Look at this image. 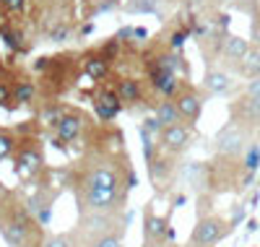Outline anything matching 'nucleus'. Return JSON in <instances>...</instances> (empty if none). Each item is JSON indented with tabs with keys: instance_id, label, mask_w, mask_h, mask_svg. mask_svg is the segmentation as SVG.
<instances>
[{
	"instance_id": "12",
	"label": "nucleus",
	"mask_w": 260,
	"mask_h": 247,
	"mask_svg": "<svg viewBox=\"0 0 260 247\" xmlns=\"http://www.w3.org/2000/svg\"><path fill=\"white\" fill-rule=\"evenodd\" d=\"M252 47V42L245 39V37H237V34H226L221 39V47H219V55H216V60L221 63V68L229 71V73H237V68L242 65V60L247 57Z\"/></svg>"
},
{
	"instance_id": "13",
	"label": "nucleus",
	"mask_w": 260,
	"mask_h": 247,
	"mask_svg": "<svg viewBox=\"0 0 260 247\" xmlns=\"http://www.w3.org/2000/svg\"><path fill=\"white\" fill-rule=\"evenodd\" d=\"M143 242H172L169 216L154 211V206L143 208Z\"/></svg>"
},
{
	"instance_id": "11",
	"label": "nucleus",
	"mask_w": 260,
	"mask_h": 247,
	"mask_svg": "<svg viewBox=\"0 0 260 247\" xmlns=\"http://www.w3.org/2000/svg\"><path fill=\"white\" fill-rule=\"evenodd\" d=\"M175 104H177V112H180L182 122L195 128V122L201 120L203 107H206V91H203V88L190 86V83H182L180 91L175 94Z\"/></svg>"
},
{
	"instance_id": "28",
	"label": "nucleus",
	"mask_w": 260,
	"mask_h": 247,
	"mask_svg": "<svg viewBox=\"0 0 260 247\" xmlns=\"http://www.w3.org/2000/svg\"><path fill=\"white\" fill-rule=\"evenodd\" d=\"M141 247H177L175 242H143Z\"/></svg>"
},
{
	"instance_id": "10",
	"label": "nucleus",
	"mask_w": 260,
	"mask_h": 247,
	"mask_svg": "<svg viewBox=\"0 0 260 247\" xmlns=\"http://www.w3.org/2000/svg\"><path fill=\"white\" fill-rule=\"evenodd\" d=\"M195 141V128L187 125V122H177V125H169V128H161L159 136H156V146L164 151V153H172V156H182Z\"/></svg>"
},
{
	"instance_id": "3",
	"label": "nucleus",
	"mask_w": 260,
	"mask_h": 247,
	"mask_svg": "<svg viewBox=\"0 0 260 247\" xmlns=\"http://www.w3.org/2000/svg\"><path fill=\"white\" fill-rule=\"evenodd\" d=\"M127 211L122 213H94L78 216L76 227L68 229L73 247H125Z\"/></svg>"
},
{
	"instance_id": "29",
	"label": "nucleus",
	"mask_w": 260,
	"mask_h": 247,
	"mask_svg": "<svg viewBox=\"0 0 260 247\" xmlns=\"http://www.w3.org/2000/svg\"><path fill=\"white\" fill-rule=\"evenodd\" d=\"M34 3H39V6H50L52 0H34Z\"/></svg>"
},
{
	"instance_id": "19",
	"label": "nucleus",
	"mask_w": 260,
	"mask_h": 247,
	"mask_svg": "<svg viewBox=\"0 0 260 247\" xmlns=\"http://www.w3.org/2000/svg\"><path fill=\"white\" fill-rule=\"evenodd\" d=\"M83 71L86 76H91L94 81H104L110 73V57L107 55H89L83 60Z\"/></svg>"
},
{
	"instance_id": "14",
	"label": "nucleus",
	"mask_w": 260,
	"mask_h": 247,
	"mask_svg": "<svg viewBox=\"0 0 260 247\" xmlns=\"http://www.w3.org/2000/svg\"><path fill=\"white\" fill-rule=\"evenodd\" d=\"M94 112L99 122H112L120 112H122V102L117 97L115 88H99L94 94Z\"/></svg>"
},
{
	"instance_id": "6",
	"label": "nucleus",
	"mask_w": 260,
	"mask_h": 247,
	"mask_svg": "<svg viewBox=\"0 0 260 247\" xmlns=\"http://www.w3.org/2000/svg\"><path fill=\"white\" fill-rule=\"evenodd\" d=\"M96 130V122L86 115L83 109H76V107H68L65 115L50 128L52 133V143L62 151H81L86 146V141L91 138V133Z\"/></svg>"
},
{
	"instance_id": "1",
	"label": "nucleus",
	"mask_w": 260,
	"mask_h": 247,
	"mask_svg": "<svg viewBox=\"0 0 260 247\" xmlns=\"http://www.w3.org/2000/svg\"><path fill=\"white\" fill-rule=\"evenodd\" d=\"M55 177L60 190L73 195L78 216L127 211L130 193L138 179L122 130L112 122H99L78 156L57 169Z\"/></svg>"
},
{
	"instance_id": "7",
	"label": "nucleus",
	"mask_w": 260,
	"mask_h": 247,
	"mask_svg": "<svg viewBox=\"0 0 260 247\" xmlns=\"http://www.w3.org/2000/svg\"><path fill=\"white\" fill-rule=\"evenodd\" d=\"M229 122L242 128L252 141H260V78L247 81V86L229 102Z\"/></svg>"
},
{
	"instance_id": "21",
	"label": "nucleus",
	"mask_w": 260,
	"mask_h": 247,
	"mask_svg": "<svg viewBox=\"0 0 260 247\" xmlns=\"http://www.w3.org/2000/svg\"><path fill=\"white\" fill-rule=\"evenodd\" d=\"M16 143H18V136H16V130L11 128H0V164L8 162L13 151H16Z\"/></svg>"
},
{
	"instance_id": "8",
	"label": "nucleus",
	"mask_w": 260,
	"mask_h": 247,
	"mask_svg": "<svg viewBox=\"0 0 260 247\" xmlns=\"http://www.w3.org/2000/svg\"><path fill=\"white\" fill-rule=\"evenodd\" d=\"M232 224L229 219H224L221 213L208 211V213H198V221L190 232L187 244L190 247H216L219 242H224V237H229Z\"/></svg>"
},
{
	"instance_id": "22",
	"label": "nucleus",
	"mask_w": 260,
	"mask_h": 247,
	"mask_svg": "<svg viewBox=\"0 0 260 247\" xmlns=\"http://www.w3.org/2000/svg\"><path fill=\"white\" fill-rule=\"evenodd\" d=\"M45 247H73V239H71V232H50Z\"/></svg>"
},
{
	"instance_id": "30",
	"label": "nucleus",
	"mask_w": 260,
	"mask_h": 247,
	"mask_svg": "<svg viewBox=\"0 0 260 247\" xmlns=\"http://www.w3.org/2000/svg\"><path fill=\"white\" fill-rule=\"evenodd\" d=\"M185 247H190V244H185Z\"/></svg>"
},
{
	"instance_id": "5",
	"label": "nucleus",
	"mask_w": 260,
	"mask_h": 247,
	"mask_svg": "<svg viewBox=\"0 0 260 247\" xmlns=\"http://www.w3.org/2000/svg\"><path fill=\"white\" fill-rule=\"evenodd\" d=\"M18 136V143H16V151L11 156L13 162V174L24 182H34L37 177H42L47 172V162H45V146H42V138H39V125L34 120V125H24L16 130Z\"/></svg>"
},
{
	"instance_id": "23",
	"label": "nucleus",
	"mask_w": 260,
	"mask_h": 247,
	"mask_svg": "<svg viewBox=\"0 0 260 247\" xmlns=\"http://www.w3.org/2000/svg\"><path fill=\"white\" fill-rule=\"evenodd\" d=\"M156 8H159V0H130L127 3V11H133V13H138V11L154 13Z\"/></svg>"
},
{
	"instance_id": "9",
	"label": "nucleus",
	"mask_w": 260,
	"mask_h": 247,
	"mask_svg": "<svg viewBox=\"0 0 260 247\" xmlns=\"http://www.w3.org/2000/svg\"><path fill=\"white\" fill-rule=\"evenodd\" d=\"M257 141H252L242 128H237L234 122H226L219 133L213 136V156H245Z\"/></svg>"
},
{
	"instance_id": "25",
	"label": "nucleus",
	"mask_w": 260,
	"mask_h": 247,
	"mask_svg": "<svg viewBox=\"0 0 260 247\" xmlns=\"http://www.w3.org/2000/svg\"><path fill=\"white\" fill-rule=\"evenodd\" d=\"M216 6H232V8H242V11H252L255 0H213Z\"/></svg>"
},
{
	"instance_id": "24",
	"label": "nucleus",
	"mask_w": 260,
	"mask_h": 247,
	"mask_svg": "<svg viewBox=\"0 0 260 247\" xmlns=\"http://www.w3.org/2000/svg\"><path fill=\"white\" fill-rule=\"evenodd\" d=\"M0 11H6V13H24L26 11V0H0Z\"/></svg>"
},
{
	"instance_id": "17",
	"label": "nucleus",
	"mask_w": 260,
	"mask_h": 247,
	"mask_svg": "<svg viewBox=\"0 0 260 247\" xmlns=\"http://www.w3.org/2000/svg\"><path fill=\"white\" fill-rule=\"evenodd\" d=\"M11 91H13V107H31L39 99V86L31 78H16Z\"/></svg>"
},
{
	"instance_id": "15",
	"label": "nucleus",
	"mask_w": 260,
	"mask_h": 247,
	"mask_svg": "<svg viewBox=\"0 0 260 247\" xmlns=\"http://www.w3.org/2000/svg\"><path fill=\"white\" fill-rule=\"evenodd\" d=\"M201 88H203L208 97H224V94H229L232 88H234V78H232L229 71L213 68V65H211V68L206 71V76H203Z\"/></svg>"
},
{
	"instance_id": "18",
	"label": "nucleus",
	"mask_w": 260,
	"mask_h": 247,
	"mask_svg": "<svg viewBox=\"0 0 260 247\" xmlns=\"http://www.w3.org/2000/svg\"><path fill=\"white\" fill-rule=\"evenodd\" d=\"M154 120L159 122V128H169V125L182 122L175 99H159V102L154 104Z\"/></svg>"
},
{
	"instance_id": "4",
	"label": "nucleus",
	"mask_w": 260,
	"mask_h": 247,
	"mask_svg": "<svg viewBox=\"0 0 260 247\" xmlns=\"http://www.w3.org/2000/svg\"><path fill=\"white\" fill-rule=\"evenodd\" d=\"M50 232L26 208L24 198L16 193L8 208L0 213V239L8 247H45Z\"/></svg>"
},
{
	"instance_id": "16",
	"label": "nucleus",
	"mask_w": 260,
	"mask_h": 247,
	"mask_svg": "<svg viewBox=\"0 0 260 247\" xmlns=\"http://www.w3.org/2000/svg\"><path fill=\"white\" fill-rule=\"evenodd\" d=\"M146 81L141 78H120L117 86H115V91L122 102V107H130V104H141L146 102Z\"/></svg>"
},
{
	"instance_id": "26",
	"label": "nucleus",
	"mask_w": 260,
	"mask_h": 247,
	"mask_svg": "<svg viewBox=\"0 0 260 247\" xmlns=\"http://www.w3.org/2000/svg\"><path fill=\"white\" fill-rule=\"evenodd\" d=\"M13 198H16V190H11V188H6L3 182H0V213L8 208V203H11Z\"/></svg>"
},
{
	"instance_id": "27",
	"label": "nucleus",
	"mask_w": 260,
	"mask_h": 247,
	"mask_svg": "<svg viewBox=\"0 0 260 247\" xmlns=\"http://www.w3.org/2000/svg\"><path fill=\"white\" fill-rule=\"evenodd\" d=\"M94 3L99 6V11H107V8H112V6H117L120 0H94Z\"/></svg>"
},
{
	"instance_id": "2",
	"label": "nucleus",
	"mask_w": 260,
	"mask_h": 247,
	"mask_svg": "<svg viewBox=\"0 0 260 247\" xmlns=\"http://www.w3.org/2000/svg\"><path fill=\"white\" fill-rule=\"evenodd\" d=\"M257 143L245 156H213L203 164V188L208 193H242L257 169Z\"/></svg>"
},
{
	"instance_id": "20",
	"label": "nucleus",
	"mask_w": 260,
	"mask_h": 247,
	"mask_svg": "<svg viewBox=\"0 0 260 247\" xmlns=\"http://www.w3.org/2000/svg\"><path fill=\"white\" fill-rule=\"evenodd\" d=\"M237 76L240 78H247V81H255V78H260V47H250V52H247V57L242 60V65L237 68Z\"/></svg>"
}]
</instances>
